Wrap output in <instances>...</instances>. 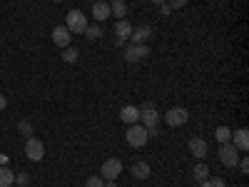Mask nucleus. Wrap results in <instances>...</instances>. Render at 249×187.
<instances>
[{
	"label": "nucleus",
	"instance_id": "23",
	"mask_svg": "<svg viewBox=\"0 0 249 187\" xmlns=\"http://www.w3.org/2000/svg\"><path fill=\"white\" fill-rule=\"evenodd\" d=\"M100 35H102V28H100V25H88V28H85V37H88V40H97Z\"/></svg>",
	"mask_w": 249,
	"mask_h": 187
},
{
	"label": "nucleus",
	"instance_id": "33",
	"mask_svg": "<svg viewBox=\"0 0 249 187\" xmlns=\"http://www.w3.org/2000/svg\"><path fill=\"white\" fill-rule=\"evenodd\" d=\"M199 187H210V180H202V182H199Z\"/></svg>",
	"mask_w": 249,
	"mask_h": 187
},
{
	"label": "nucleus",
	"instance_id": "5",
	"mask_svg": "<svg viewBox=\"0 0 249 187\" xmlns=\"http://www.w3.org/2000/svg\"><path fill=\"white\" fill-rule=\"evenodd\" d=\"M150 55V48L147 45H132V43H124L122 45V57L124 62H140Z\"/></svg>",
	"mask_w": 249,
	"mask_h": 187
},
{
	"label": "nucleus",
	"instance_id": "9",
	"mask_svg": "<svg viewBox=\"0 0 249 187\" xmlns=\"http://www.w3.org/2000/svg\"><path fill=\"white\" fill-rule=\"evenodd\" d=\"M152 37H155V30H152L150 25H140V28H132L130 43H132V45H147Z\"/></svg>",
	"mask_w": 249,
	"mask_h": 187
},
{
	"label": "nucleus",
	"instance_id": "11",
	"mask_svg": "<svg viewBox=\"0 0 249 187\" xmlns=\"http://www.w3.org/2000/svg\"><path fill=\"white\" fill-rule=\"evenodd\" d=\"M70 40H72V33H70L65 25H55V28H53V43H55L57 48H68Z\"/></svg>",
	"mask_w": 249,
	"mask_h": 187
},
{
	"label": "nucleus",
	"instance_id": "14",
	"mask_svg": "<svg viewBox=\"0 0 249 187\" xmlns=\"http://www.w3.org/2000/svg\"><path fill=\"white\" fill-rule=\"evenodd\" d=\"M232 145H234L239 152H247V150H249V132H247V128L232 132Z\"/></svg>",
	"mask_w": 249,
	"mask_h": 187
},
{
	"label": "nucleus",
	"instance_id": "2",
	"mask_svg": "<svg viewBox=\"0 0 249 187\" xmlns=\"http://www.w3.org/2000/svg\"><path fill=\"white\" fill-rule=\"evenodd\" d=\"M124 140H127V145L130 148H144L147 145V140H150V132H147V128L144 125H127V132H124Z\"/></svg>",
	"mask_w": 249,
	"mask_h": 187
},
{
	"label": "nucleus",
	"instance_id": "20",
	"mask_svg": "<svg viewBox=\"0 0 249 187\" xmlns=\"http://www.w3.org/2000/svg\"><path fill=\"white\" fill-rule=\"evenodd\" d=\"M214 137H217V142H219V145L232 142V130H230V128H224V125H219V128L214 130Z\"/></svg>",
	"mask_w": 249,
	"mask_h": 187
},
{
	"label": "nucleus",
	"instance_id": "32",
	"mask_svg": "<svg viewBox=\"0 0 249 187\" xmlns=\"http://www.w3.org/2000/svg\"><path fill=\"white\" fill-rule=\"evenodd\" d=\"M0 165H8V155H0Z\"/></svg>",
	"mask_w": 249,
	"mask_h": 187
},
{
	"label": "nucleus",
	"instance_id": "1",
	"mask_svg": "<svg viewBox=\"0 0 249 187\" xmlns=\"http://www.w3.org/2000/svg\"><path fill=\"white\" fill-rule=\"evenodd\" d=\"M140 122L147 128L150 137L157 135V125H160V112L155 108V102H144V105L140 108Z\"/></svg>",
	"mask_w": 249,
	"mask_h": 187
},
{
	"label": "nucleus",
	"instance_id": "17",
	"mask_svg": "<svg viewBox=\"0 0 249 187\" xmlns=\"http://www.w3.org/2000/svg\"><path fill=\"white\" fill-rule=\"evenodd\" d=\"M10 185H15V172L8 165H0V187H10Z\"/></svg>",
	"mask_w": 249,
	"mask_h": 187
},
{
	"label": "nucleus",
	"instance_id": "24",
	"mask_svg": "<svg viewBox=\"0 0 249 187\" xmlns=\"http://www.w3.org/2000/svg\"><path fill=\"white\" fill-rule=\"evenodd\" d=\"M15 185H18V187H28V185H30V175H28V172H18V175H15Z\"/></svg>",
	"mask_w": 249,
	"mask_h": 187
},
{
	"label": "nucleus",
	"instance_id": "13",
	"mask_svg": "<svg viewBox=\"0 0 249 187\" xmlns=\"http://www.w3.org/2000/svg\"><path fill=\"white\" fill-rule=\"evenodd\" d=\"M120 120H122L124 125H137V122H140V108L124 105V108L120 110Z\"/></svg>",
	"mask_w": 249,
	"mask_h": 187
},
{
	"label": "nucleus",
	"instance_id": "19",
	"mask_svg": "<svg viewBox=\"0 0 249 187\" xmlns=\"http://www.w3.org/2000/svg\"><path fill=\"white\" fill-rule=\"evenodd\" d=\"M192 175H195V180H197V182H202V180H210V177H207V175H210V168H207L204 162H197L195 168H192Z\"/></svg>",
	"mask_w": 249,
	"mask_h": 187
},
{
	"label": "nucleus",
	"instance_id": "7",
	"mask_svg": "<svg viewBox=\"0 0 249 187\" xmlns=\"http://www.w3.org/2000/svg\"><path fill=\"white\" fill-rule=\"evenodd\" d=\"M117 175H122V160L120 157H110L102 162V168H100L102 180H117Z\"/></svg>",
	"mask_w": 249,
	"mask_h": 187
},
{
	"label": "nucleus",
	"instance_id": "35",
	"mask_svg": "<svg viewBox=\"0 0 249 187\" xmlns=\"http://www.w3.org/2000/svg\"><path fill=\"white\" fill-rule=\"evenodd\" d=\"M53 3H62V0H53Z\"/></svg>",
	"mask_w": 249,
	"mask_h": 187
},
{
	"label": "nucleus",
	"instance_id": "18",
	"mask_svg": "<svg viewBox=\"0 0 249 187\" xmlns=\"http://www.w3.org/2000/svg\"><path fill=\"white\" fill-rule=\"evenodd\" d=\"M110 15L122 20L124 15H127V3H124V0H112V3H110Z\"/></svg>",
	"mask_w": 249,
	"mask_h": 187
},
{
	"label": "nucleus",
	"instance_id": "36",
	"mask_svg": "<svg viewBox=\"0 0 249 187\" xmlns=\"http://www.w3.org/2000/svg\"><path fill=\"white\" fill-rule=\"evenodd\" d=\"M90 3H97V0H90Z\"/></svg>",
	"mask_w": 249,
	"mask_h": 187
},
{
	"label": "nucleus",
	"instance_id": "29",
	"mask_svg": "<svg viewBox=\"0 0 249 187\" xmlns=\"http://www.w3.org/2000/svg\"><path fill=\"white\" fill-rule=\"evenodd\" d=\"M160 13H162L164 18H167V15H172V8H170L167 3H162V5H160Z\"/></svg>",
	"mask_w": 249,
	"mask_h": 187
},
{
	"label": "nucleus",
	"instance_id": "21",
	"mask_svg": "<svg viewBox=\"0 0 249 187\" xmlns=\"http://www.w3.org/2000/svg\"><path fill=\"white\" fill-rule=\"evenodd\" d=\"M77 55H80L77 48H70V45L62 48V60H65V62H77Z\"/></svg>",
	"mask_w": 249,
	"mask_h": 187
},
{
	"label": "nucleus",
	"instance_id": "31",
	"mask_svg": "<svg viewBox=\"0 0 249 187\" xmlns=\"http://www.w3.org/2000/svg\"><path fill=\"white\" fill-rule=\"evenodd\" d=\"M105 187H117V180H105Z\"/></svg>",
	"mask_w": 249,
	"mask_h": 187
},
{
	"label": "nucleus",
	"instance_id": "4",
	"mask_svg": "<svg viewBox=\"0 0 249 187\" xmlns=\"http://www.w3.org/2000/svg\"><path fill=\"white\" fill-rule=\"evenodd\" d=\"M219 162L224 165V168H237V162H239V150L234 148L232 142H224V145H219Z\"/></svg>",
	"mask_w": 249,
	"mask_h": 187
},
{
	"label": "nucleus",
	"instance_id": "27",
	"mask_svg": "<svg viewBox=\"0 0 249 187\" xmlns=\"http://www.w3.org/2000/svg\"><path fill=\"white\" fill-rule=\"evenodd\" d=\"M167 5H170L172 10H179V8L187 5V0H167Z\"/></svg>",
	"mask_w": 249,
	"mask_h": 187
},
{
	"label": "nucleus",
	"instance_id": "16",
	"mask_svg": "<svg viewBox=\"0 0 249 187\" xmlns=\"http://www.w3.org/2000/svg\"><path fill=\"white\" fill-rule=\"evenodd\" d=\"M132 175H135L137 180H147V177L152 175V168H150L147 162H135V165H132Z\"/></svg>",
	"mask_w": 249,
	"mask_h": 187
},
{
	"label": "nucleus",
	"instance_id": "34",
	"mask_svg": "<svg viewBox=\"0 0 249 187\" xmlns=\"http://www.w3.org/2000/svg\"><path fill=\"white\" fill-rule=\"evenodd\" d=\"M152 3H155V5H162V3H167V0H152Z\"/></svg>",
	"mask_w": 249,
	"mask_h": 187
},
{
	"label": "nucleus",
	"instance_id": "10",
	"mask_svg": "<svg viewBox=\"0 0 249 187\" xmlns=\"http://www.w3.org/2000/svg\"><path fill=\"white\" fill-rule=\"evenodd\" d=\"M115 48H122L124 43H130V35H132V25L127 23V20H117V25H115Z\"/></svg>",
	"mask_w": 249,
	"mask_h": 187
},
{
	"label": "nucleus",
	"instance_id": "28",
	"mask_svg": "<svg viewBox=\"0 0 249 187\" xmlns=\"http://www.w3.org/2000/svg\"><path fill=\"white\" fill-rule=\"evenodd\" d=\"M210 187H227V185H224L222 177H212V180H210Z\"/></svg>",
	"mask_w": 249,
	"mask_h": 187
},
{
	"label": "nucleus",
	"instance_id": "8",
	"mask_svg": "<svg viewBox=\"0 0 249 187\" xmlns=\"http://www.w3.org/2000/svg\"><path fill=\"white\" fill-rule=\"evenodd\" d=\"M187 120H190V112H187V108H170L167 112H164V122H167L170 128H182Z\"/></svg>",
	"mask_w": 249,
	"mask_h": 187
},
{
	"label": "nucleus",
	"instance_id": "22",
	"mask_svg": "<svg viewBox=\"0 0 249 187\" xmlns=\"http://www.w3.org/2000/svg\"><path fill=\"white\" fill-rule=\"evenodd\" d=\"M15 128H18V132H20V135H25V137H33V125H30L28 120H20V122L15 125Z\"/></svg>",
	"mask_w": 249,
	"mask_h": 187
},
{
	"label": "nucleus",
	"instance_id": "12",
	"mask_svg": "<svg viewBox=\"0 0 249 187\" xmlns=\"http://www.w3.org/2000/svg\"><path fill=\"white\" fill-rule=\"evenodd\" d=\"M187 148H190V152L195 157H207V140L204 137H190V142H187Z\"/></svg>",
	"mask_w": 249,
	"mask_h": 187
},
{
	"label": "nucleus",
	"instance_id": "30",
	"mask_svg": "<svg viewBox=\"0 0 249 187\" xmlns=\"http://www.w3.org/2000/svg\"><path fill=\"white\" fill-rule=\"evenodd\" d=\"M5 108H8V97H5V95H0V112H3Z\"/></svg>",
	"mask_w": 249,
	"mask_h": 187
},
{
	"label": "nucleus",
	"instance_id": "3",
	"mask_svg": "<svg viewBox=\"0 0 249 187\" xmlns=\"http://www.w3.org/2000/svg\"><path fill=\"white\" fill-rule=\"evenodd\" d=\"M65 28H68L70 33H75V35L85 33V28H88V15L82 13V10H77V8H72V10L65 15Z\"/></svg>",
	"mask_w": 249,
	"mask_h": 187
},
{
	"label": "nucleus",
	"instance_id": "25",
	"mask_svg": "<svg viewBox=\"0 0 249 187\" xmlns=\"http://www.w3.org/2000/svg\"><path fill=\"white\" fill-rule=\"evenodd\" d=\"M85 187H105V180H102L100 175H92V177H88Z\"/></svg>",
	"mask_w": 249,
	"mask_h": 187
},
{
	"label": "nucleus",
	"instance_id": "26",
	"mask_svg": "<svg viewBox=\"0 0 249 187\" xmlns=\"http://www.w3.org/2000/svg\"><path fill=\"white\" fill-rule=\"evenodd\" d=\"M237 168L242 170V175H249V157H247V155H242V157H239Z\"/></svg>",
	"mask_w": 249,
	"mask_h": 187
},
{
	"label": "nucleus",
	"instance_id": "15",
	"mask_svg": "<svg viewBox=\"0 0 249 187\" xmlns=\"http://www.w3.org/2000/svg\"><path fill=\"white\" fill-rule=\"evenodd\" d=\"M92 18L97 20V23H105V20L110 18V3H102V0L92 3Z\"/></svg>",
	"mask_w": 249,
	"mask_h": 187
},
{
	"label": "nucleus",
	"instance_id": "6",
	"mask_svg": "<svg viewBox=\"0 0 249 187\" xmlns=\"http://www.w3.org/2000/svg\"><path fill=\"white\" fill-rule=\"evenodd\" d=\"M25 157L33 160V162L43 160V157H45V145H43V140H37L35 135L28 137V140H25Z\"/></svg>",
	"mask_w": 249,
	"mask_h": 187
}]
</instances>
